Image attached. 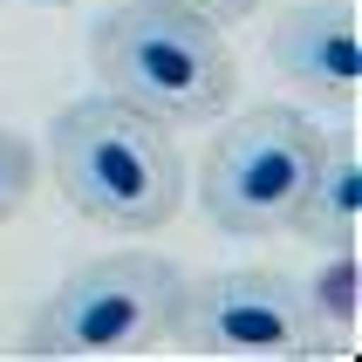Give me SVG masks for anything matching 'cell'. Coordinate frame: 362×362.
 Here are the masks:
<instances>
[{"label":"cell","mask_w":362,"mask_h":362,"mask_svg":"<svg viewBox=\"0 0 362 362\" xmlns=\"http://www.w3.org/2000/svg\"><path fill=\"white\" fill-rule=\"evenodd\" d=\"M48 171L82 219L123 240L171 226L185 205V151L171 123H158L151 110H130L110 89L69 103L48 123Z\"/></svg>","instance_id":"6da1fadb"},{"label":"cell","mask_w":362,"mask_h":362,"mask_svg":"<svg viewBox=\"0 0 362 362\" xmlns=\"http://www.w3.org/2000/svg\"><path fill=\"white\" fill-rule=\"evenodd\" d=\"M89 69L110 96L151 110L171 130H199L233 110L240 55L219 21L171 0H123L89 28Z\"/></svg>","instance_id":"7a4b0ae2"},{"label":"cell","mask_w":362,"mask_h":362,"mask_svg":"<svg viewBox=\"0 0 362 362\" xmlns=\"http://www.w3.org/2000/svg\"><path fill=\"white\" fill-rule=\"evenodd\" d=\"M185 301V267L151 253V246H123L96 253L62 274V287L28 315L21 349L48 362H82V356H144V349L171 342Z\"/></svg>","instance_id":"3957f363"},{"label":"cell","mask_w":362,"mask_h":362,"mask_svg":"<svg viewBox=\"0 0 362 362\" xmlns=\"http://www.w3.org/2000/svg\"><path fill=\"white\" fill-rule=\"evenodd\" d=\"M328 130L294 103H260L219 123L199 151V212L233 240H274L294 226Z\"/></svg>","instance_id":"277c9868"},{"label":"cell","mask_w":362,"mask_h":362,"mask_svg":"<svg viewBox=\"0 0 362 362\" xmlns=\"http://www.w3.org/2000/svg\"><path fill=\"white\" fill-rule=\"evenodd\" d=\"M171 342L192 356H322V328L308 308V281L281 274V267H219L205 281H185Z\"/></svg>","instance_id":"5b68a950"},{"label":"cell","mask_w":362,"mask_h":362,"mask_svg":"<svg viewBox=\"0 0 362 362\" xmlns=\"http://www.w3.org/2000/svg\"><path fill=\"white\" fill-rule=\"evenodd\" d=\"M267 62L281 69L301 96L349 103L362 76V41H356V7L349 0H301L267 28Z\"/></svg>","instance_id":"8992f818"},{"label":"cell","mask_w":362,"mask_h":362,"mask_svg":"<svg viewBox=\"0 0 362 362\" xmlns=\"http://www.w3.org/2000/svg\"><path fill=\"white\" fill-rule=\"evenodd\" d=\"M287 233L315 240L322 253L356 246V233H362V158H356V137H328V151H322V164H315V178H308V192H301V212H294Z\"/></svg>","instance_id":"52a82bcc"},{"label":"cell","mask_w":362,"mask_h":362,"mask_svg":"<svg viewBox=\"0 0 362 362\" xmlns=\"http://www.w3.org/2000/svg\"><path fill=\"white\" fill-rule=\"evenodd\" d=\"M308 308H315L322 342H328V349H342V342H349V328H356V246L328 253V267L308 281Z\"/></svg>","instance_id":"ba28073f"},{"label":"cell","mask_w":362,"mask_h":362,"mask_svg":"<svg viewBox=\"0 0 362 362\" xmlns=\"http://www.w3.org/2000/svg\"><path fill=\"white\" fill-rule=\"evenodd\" d=\"M35 185H41V151L21 137V130H7V123H0V226L14 219L28 199H35Z\"/></svg>","instance_id":"9c48e42d"},{"label":"cell","mask_w":362,"mask_h":362,"mask_svg":"<svg viewBox=\"0 0 362 362\" xmlns=\"http://www.w3.org/2000/svg\"><path fill=\"white\" fill-rule=\"evenodd\" d=\"M171 7H192V14H205V21H219V28H233V21H246L260 0H171Z\"/></svg>","instance_id":"30bf717a"},{"label":"cell","mask_w":362,"mask_h":362,"mask_svg":"<svg viewBox=\"0 0 362 362\" xmlns=\"http://www.w3.org/2000/svg\"><path fill=\"white\" fill-rule=\"evenodd\" d=\"M41 7H76V0H41Z\"/></svg>","instance_id":"8fae6325"}]
</instances>
